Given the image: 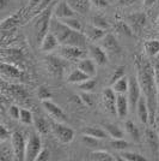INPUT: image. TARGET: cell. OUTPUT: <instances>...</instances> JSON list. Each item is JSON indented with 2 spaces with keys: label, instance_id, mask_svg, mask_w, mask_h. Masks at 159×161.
I'll return each instance as SVG.
<instances>
[{
  "label": "cell",
  "instance_id": "5",
  "mask_svg": "<svg viewBox=\"0 0 159 161\" xmlns=\"http://www.w3.org/2000/svg\"><path fill=\"white\" fill-rule=\"evenodd\" d=\"M1 58L3 61L10 63L12 65L20 67V69H25V57L23 51L19 48H5L1 51Z\"/></svg>",
  "mask_w": 159,
  "mask_h": 161
},
{
  "label": "cell",
  "instance_id": "2",
  "mask_svg": "<svg viewBox=\"0 0 159 161\" xmlns=\"http://www.w3.org/2000/svg\"><path fill=\"white\" fill-rule=\"evenodd\" d=\"M49 31H52L58 37L60 45L86 47V35L81 31L72 29L62 20H58V18H52Z\"/></svg>",
  "mask_w": 159,
  "mask_h": 161
},
{
  "label": "cell",
  "instance_id": "47",
  "mask_svg": "<svg viewBox=\"0 0 159 161\" xmlns=\"http://www.w3.org/2000/svg\"><path fill=\"white\" fill-rule=\"evenodd\" d=\"M153 67H154L156 82H157V88H158V111H159V57L153 63Z\"/></svg>",
  "mask_w": 159,
  "mask_h": 161
},
{
  "label": "cell",
  "instance_id": "4",
  "mask_svg": "<svg viewBox=\"0 0 159 161\" xmlns=\"http://www.w3.org/2000/svg\"><path fill=\"white\" fill-rule=\"evenodd\" d=\"M44 65H46L47 71L52 76L58 77V78H61L64 76L67 69L66 59L55 57V55H47L44 58Z\"/></svg>",
  "mask_w": 159,
  "mask_h": 161
},
{
  "label": "cell",
  "instance_id": "14",
  "mask_svg": "<svg viewBox=\"0 0 159 161\" xmlns=\"http://www.w3.org/2000/svg\"><path fill=\"white\" fill-rule=\"evenodd\" d=\"M42 105H43L44 109L53 117L55 120L64 121L66 119V114L64 113V111H62L56 103H54L53 101L44 100V101H42Z\"/></svg>",
  "mask_w": 159,
  "mask_h": 161
},
{
  "label": "cell",
  "instance_id": "16",
  "mask_svg": "<svg viewBox=\"0 0 159 161\" xmlns=\"http://www.w3.org/2000/svg\"><path fill=\"white\" fill-rule=\"evenodd\" d=\"M136 113H138V118L142 124H148L150 123V111H148V106H147V101H146L145 96L141 95V97L138 101L136 105Z\"/></svg>",
  "mask_w": 159,
  "mask_h": 161
},
{
  "label": "cell",
  "instance_id": "15",
  "mask_svg": "<svg viewBox=\"0 0 159 161\" xmlns=\"http://www.w3.org/2000/svg\"><path fill=\"white\" fill-rule=\"evenodd\" d=\"M100 45L102 47L105 49L106 52L113 54H119L121 52V46L117 42V40L115 39V36L111 34H106L105 36L100 40Z\"/></svg>",
  "mask_w": 159,
  "mask_h": 161
},
{
  "label": "cell",
  "instance_id": "40",
  "mask_svg": "<svg viewBox=\"0 0 159 161\" xmlns=\"http://www.w3.org/2000/svg\"><path fill=\"white\" fill-rule=\"evenodd\" d=\"M19 120L23 123V124H31L33 123V117L30 111L28 109H24V108H20V117H19Z\"/></svg>",
  "mask_w": 159,
  "mask_h": 161
},
{
  "label": "cell",
  "instance_id": "50",
  "mask_svg": "<svg viewBox=\"0 0 159 161\" xmlns=\"http://www.w3.org/2000/svg\"><path fill=\"white\" fill-rule=\"evenodd\" d=\"M81 100H83V102H84L86 106H89V107H91L93 105V100H92V97H91V95L89 94V92H85V93L81 94Z\"/></svg>",
  "mask_w": 159,
  "mask_h": 161
},
{
  "label": "cell",
  "instance_id": "53",
  "mask_svg": "<svg viewBox=\"0 0 159 161\" xmlns=\"http://www.w3.org/2000/svg\"><path fill=\"white\" fill-rule=\"evenodd\" d=\"M156 1H157V0H144V5H145L146 7H150V6H152Z\"/></svg>",
  "mask_w": 159,
  "mask_h": 161
},
{
  "label": "cell",
  "instance_id": "18",
  "mask_svg": "<svg viewBox=\"0 0 159 161\" xmlns=\"http://www.w3.org/2000/svg\"><path fill=\"white\" fill-rule=\"evenodd\" d=\"M89 53H90L91 58L95 60V63L97 65H104L106 61H108L106 51L103 47H100V46H90Z\"/></svg>",
  "mask_w": 159,
  "mask_h": 161
},
{
  "label": "cell",
  "instance_id": "1",
  "mask_svg": "<svg viewBox=\"0 0 159 161\" xmlns=\"http://www.w3.org/2000/svg\"><path fill=\"white\" fill-rule=\"evenodd\" d=\"M136 67V80L139 82L141 93L147 101V106L150 111V125H153L156 121L158 112V88L156 82L154 67L142 55H135L134 58Z\"/></svg>",
  "mask_w": 159,
  "mask_h": 161
},
{
  "label": "cell",
  "instance_id": "38",
  "mask_svg": "<svg viewBox=\"0 0 159 161\" xmlns=\"http://www.w3.org/2000/svg\"><path fill=\"white\" fill-rule=\"evenodd\" d=\"M96 86H97V80H95L93 77H90L89 80L79 83V88L83 92H92L93 89L96 88Z\"/></svg>",
  "mask_w": 159,
  "mask_h": 161
},
{
  "label": "cell",
  "instance_id": "45",
  "mask_svg": "<svg viewBox=\"0 0 159 161\" xmlns=\"http://www.w3.org/2000/svg\"><path fill=\"white\" fill-rule=\"evenodd\" d=\"M8 114L12 119H19L20 117V108L16 105H11L8 107Z\"/></svg>",
  "mask_w": 159,
  "mask_h": 161
},
{
  "label": "cell",
  "instance_id": "30",
  "mask_svg": "<svg viewBox=\"0 0 159 161\" xmlns=\"http://www.w3.org/2000/svg\"><path fill=\"white\" fill-rule=\"evenodd\" d=\"M83 134L96 137L98 140H103V138H105L106 136H108V132L105 131V129H102L100 126H87L86 129H84Z\"/></svg>",
  "mask_w": 159,
  "mask_h": 161
},
{
  "label": "cell",
  "instance_id": "3",
  "mask_svg": "<svg viewBox=\"0 0 159 161\" xmlns=\"http://www.w3.org/2000/svg\"><path fill=\"white\" fill-rule=\"evenodd\" d=\"M52 7L53 5L47 6L42 12H41L33 23V29H35V36L37 42H42L47 34L49 33V27H50V16H52Z\"/></svg>",
  "mask_w": 159,
  "mask_h": 161
},
{
  "label": "cell",
  "instance_id": "34",
  "mask_svg": "<svg viewBox=\"0 0 159 161\" xmlns=\"http://www.w3.org/2000/svg\"><path fill=\"white\" fill-rule=\"evenodd\" d=\"M121 159L126 161H146V158H144L141 154L133 153V152H127V150H121Z\"/></svg>",
  "mask_w": 159,
  "mask_h": 161
},
{
  "label": "cell",
  "instance_id": "29",
  "mask_svg": "<svg viewBox=\"0 0 159 161\" xmlns=\"http://www.w3.org/2000/svg\"><path fill=\"white\" fill-rule=\"evenodd\" d=\"M116 94H126L128 93V88H129V80L126 76H123L122 78H120L119 80H116L111 86Z\"/></svg>",
  "mask_w": 159,
  "mask_h": 161
},
{
  "label": "cell",
  "instance_id": "8",
  "mask_svg": "<svg viewBox=\"0 0 159 161\" xmlns=\"http://www.w3.org/2000/svg\"><path fill=\"white\" fill-rule=\"evenodd\" d=\"M52 131L61 143H69L74 138V131L69 126L60 123L59 120L54 121L52 124Z\"/></svg>",
  "mask_w": 159,
  "mask_h": 161
},
{
  "label": "cell",
  "instance_id": "22",
  "mask_svg": "<svg viewBox=\"0 0 159 161\" xmlns=\"http://www.w3.org/2000/svg\"><path fill=\"white\" fill-rule=\"evenodd\" d=\"M84 34L86 35L87 39L91 41H100L105 36L104 29L97 27V25H95V24H92V25H86Z\"/></svg>",
  "mask_w": 159,
  "mask_h": 161
},
{
  "label": "cell",
  "instance_id": "26",
  "mask_svg": "<svg viewBox=\"0 0 159 161\" xmlns=\"http://www.w3.org/2000/svg\"><path fill=\"white\" fill-rule=\"evenodd\" d=\"M89 78H90V76L85 74L84 71H81L79 67H78V69L73 70L72 72L68 75L67 82H68V83H73V84H79L81 82L89 80Z\"/></svg>",
  "mask_w": 159,
  "mask_h": 161
},
{
  "label": "cell",
  "instance_id": "44",
  "mask_svg": "<svg viewBox=\"0 0 159 161\" xmlns=\"http://www.w3.org/2000/svg\"><path fill=\"white\" fill-rule=\"evenodd\" d=\"M81 141L84 142L87 147H96V146H98V138L92 137V136H89V135L83 134Z\"/></svg>",
  "mask_w": 159,
  "mask_h": 161
},
{
  "label": "cell",
  "instance_id": "39",
  "mask_svg": "<svg viewBox=\"0 0 159 161\" xmlns=\"http://www.w3.org/2000/svg\"><path fill=\"white\" fill-rule=\"evenodd\" d=\"M64 23H66L68 27H71L74 30H78V31H83V25L79 20L74 17H67V18H64L62 19Z\"/></svg>",
  "mask_w": 159,
  "mask_h": 161
},
{
  "label": "cell",
  "instance_id": "43",
  "mask_svg": "<svg viewBox=\"0 0 159 161\" xmlns=\"http://www.w3.org/2000/svg\"><path fill=\"white\" fill-rule=\"evenodd\" d=\"M37 95H38V97H40L42 101L49 100V99L52 97V94H50L49 89H48L47 87H44V86L38 87V89H37Z\"/></svg>",
  "mask_w": 159,
  "mask_h": 161
},
{
  "label": "cell",
  "instance_id": "17",
  "mask_svg": "<svg viewBox=\"0 0 159 161\" xmlns=\"http://www.w3.org/2000/svg\"><path fill=\"white\" fill-rule=\"evenodd\" d=\"M128 24L132 27L134 33H140V30L146 24V16L142 12H136L128 17Z\"/></svg>",
  "mask_w": 159,
  "mask_h": 161
},
{
  "label": "cell",
  "instance_id": "32",
  "mask_svg": "<svg viewBox=\"0 0 159 161\" xmlns=\"http://www.w3.org/2000/svg\"><path fill=\"white\" fill-rule=\"evenodd\" d=\"M33 125H35L36 131L40 135H46V134H48V131H49V124H48V121H47L44 118H42V117L35 118V119H33Z\"/></svg>",
  "mask_w": 159,
  "mask_h": 161
},
{
  "label": "cell",
  "instance_id": "7",
  "mask_svg": "<svg viewBox=\"0 0 159 161\" xmlns=\"http://www.w3.org/2000/svg\"><path fill=\"white\" fill-rule=\"evenodd\" d=\"M87 51L84 47H78V46H68V45H62L60 48V55L65 58L66 60L79 61L84 58H86Z\"/></svg>",
  "mask_w": 159,
  "mask_h": 161
},
{
  "label": "cell",
  "instance_id": "51",
  "mask_svg": "<svg viewBox=\"0 0 159 161\" xmlns=\"http://www.w3.org/2000/svg\"><path fill=\"white\" fill-rule=\"evenodd\" d=\"M91 1L96 7H106L109 5L108 0H91Z\"/></svg>",
  "mask_w": 159,
  "mask_h": 161
},
{
  "label": "cell",
  "instance_id": "55",
  "mask_svg": "<svg viewBox=\"0 0 159 161\" xmlns=\"http://www.w3.org/2000/svg\"><path fill=\"white\" fill-rule=\"evenodd\" d=\"M158 28H159V20H158Z\"/></svg>",
  "mask_w": 159,
  "mask_h": 161
},
{
  "label": "cell",
  "instance_id": "6",
  "mask_svg": "<svg viewBox=\"0 0 159 161\" xmlns=\"http://www.w3.org/2000/svg\"><path fill=\"white\" fill-rule=\"evenodd\" d=\"M1 92L3 94L7 95L8 97H12L16 101H24L28 97V92L20 84L1 82Z\"/></svg>",
  "mask_w": 159,
  "mask_h": 161
},
{
  "label": "cell",
  "instance_id": "31",
  "mask_svg": "<svg viewBox=\"0 0 159 161\" xmlns=\"http://www.w3.org/2000/svg\"><path fill=\"white\" fill-rule=\"evenodd\" d=\"M103 128L105 129L108 135L113 138H123V131L113 123H103Z\"/></svg>",
  "mask_w": 159,
  "mask_h": 161
},
{
  "label": "cell",
  "instance_id": "23",
  "mask_svg": "<svg viewBox=\"0 0 159 161\" xmlns=\"http://www.w3.org/2000/svg\"><path fill=\"white\" fill-rule=\"evenodd\" d=\"M67 3L71 5V7L75 12H78L80 14H87L91 4H92L91 0H67Z\"/></svg>",
  "mask_w": 159,
  "mask_h": 161
},
{
  "label": "cell",
  "instance_id": "46",
  "mask_svg": "<svg viewBox=\"0 0 159 161\" xmlns=\"http://www.w3.org/2000/svg\"><path fill=\"white\" fill-rule=\"evenodd\" d=\"M11 136L10 131L6 129V126L1 125L0 126V142H6L7 140H11Z\"/></svg>",
  "mask_w": 159,
  "mask_h": 161
},
{
  "label": "cell",
  "instance_id": "27",
  "mask_svg": "<svg viewBox=\"0 0 159 161\" xmlns=\"http://www.w3.org/2000/svg\"><path fill=\"white\" fill-rule=\"evenodd\" d=\"M90 160L93 161H114L119 160V158H115L114 155H111L108 152L104 150H95L90 154Z\"/></svg>",
  "mask_w": 159,
  "mask_h": 161
},
{
  "label": "cell",
  "instance_id": "13",
  "mask_svg": "<svg viewBox=\"0 0 159 161\" xmlns=\"http://www.w3.org/2000/svg\"><path fill=\"white\" fill-rule=\"evenodd\" d=\"M116 96L117 94L115 93L113 88H106L103 92V96H102V100H103V105L105 109L109 112L110 114H117V111H116Z\"/></svg>",
  "mask_w": 159,
  "mask_h": 161
},
{
  "label": "cell",
  "instance_id": "11",
  "mask_svg": "<svg viewBox=\"0 0 159 161\" xmlns=\"http://www.w3.org/2000/svg\"><path fill=\"white\" fill-rule=\"evenodd\" d=\"M0 72L3 76H5L7 78H13V80H22L25 76V72L23 69L16 66V65H12L10 63H6V61H1Z\"/></svg>",
  "mask_w": 159,
  "mask_h": 161
},
{
  "label": "cell",
  "instance_id": "48",
  "mask_svg": "<svg viewBox=\"0 0 159 161\" xmlns=\"http://www.w3.org/2000/svg\"><path fill=\"white\" fill-rule=\"evenodd\" d=\"M49 158H50L49 150L46 149V148H42L41 152L38 153V155H37V158H36V161H47L49 160Z\"/></svg>",
  "mask_w": 159,
  "mask_h": 161
},
{
  "label": "cell",
  "instance_id": "33",
  "mask_svg": "<svg viewBox=\"0 0 159 161\" xmlns=\"http://www.w3.org/2000/svg\"><path fill=\"white\" fill-rule=\"evenodd\" d=\"M20 20V14H14L12 16H10V17H7L6 19H4L1 22V29L3 30H6V29H12L14 28L18 23H19Z\"/></svg>",
  "mask_w": 159,
  "mask_h": 161
},
{
  "label": "cell",
  "instance_id": "25",
  "mask_svg": "<svg viewBox=\"0 0 159 161\" xmlns=\"http://www.w3.org/2000/svg\"><path fill=\"white\" fill-rule=\"evenodd\" d=\"M146 141L151 148V152L154 155H158L159 153V137L153 130H146Z\"/></svg>",
  "mask_w": 159,
  "mask_h": 161
},
{
  "label": "cell",
  "instance_id": "49",
  "mask_svg": "<svg viewBox=\"0 0 159 161\" xmlns=\"http://www.w3.org/2000/svg\"><path fill=\"white\" fill-rule=\"evenodd\" d=\"M93 24L97 25V27L102 28V29L108 28V23H106V20L104 19L103 17H95V18H93Z\"/></svg>",
  "mask_w": 159,
  "mask_h": 161
},
{
  "label": "cell",
  "instance_id": "12",
  "mask_svg": "<svg viewBox=\"0 0 159 161\" xmlns=\"http://www.w3.org/2000/svg\"><path fill=\"white\" fill-rule=\"evenodd\" d=\"M141 88H140V84L136 77L134 78L132 77L129 80V88H128V101H129V106L134 109L136 108V105H138V101L141 97Z\"/></svg>",
  "mask_w": 159,
  "mask_h": 161
},
{
  "label": "cell",
  "instance_id": "35",
  "mask_svg": "<svg viewBox=\"0 0 159 161\" xmlns=\"http://www.w3.org/2000/svg\"><path fill=\"white\" fill-rule=\"evenodd\" d=\"M1 148H0V160L7 161V160H12L14 159V152L13 148L11 146V148H7L6 146H4V142H1Z\"/></svg>",
  "mask_w": 159,
  "mask_h": 161
},
{
  "label": "cell",
  "instance_id": "36",
  "mask_svg": "<svg viewBox=\"0 0 159 161\" xmlns=\"http://www.w3.org/2000/svg\"><path fill=\"white\" fill-rule=\"evenodd\" d=\"M125 128H126L127 132L131 135V137H132V138H134L135 141H139V140H140L139 129L136 128V125H135L133 121H131V120L126 121V124H125Z\"/></svg>",
  "mask_w": 159,
  "mask_h": 161
},
{
  "label": "cell",
  "instance_id": "19",
  "mask_svg": "<svg viewBox=\"0 0 159 161\" xmlns=\"http://www.w3.org/2000/svg\"><path fill=\"white\" fill-rule=\"evenodd\" d=\"M54 14H55L56 18L64 19V18H67V17H73L75 11L71 7V5L67 1H61L56 5L55 10H54Z\"/></svg>",
  "mask_w": 159,
  "mask_h": 161
},
{
  "label": "cell",
  "instance_id": "21",
  "mask_svg": "<svg viewBox=\"0 0 159 161\" xmlns=\"http://www.w3.org/2000/svg\"><path fill=\"white\" fill-rule=\"evenodd\" d=\"M128 108H129V101L128 96L125 94H117L116 96V111L117 115L120 118H125L128 113Z\"/></svg>",
  "mask_w": 159,
  "mask_h": 161
},
{
  "label": "cell",
  "instance_id": "41",
  "mask_svg": "<svg viewBox=\"0 0 159 161\" xmlns=\"http://www.w3.org/2000/svg\"><path fill=\"white\" fill-rule=\"evenodd\" d=\"M110 144L116 150H125V149H127V148L129 147V143L127 141H125L123 138H113V141L110 142Z\"/></svg>",
  "mask_w": 159,
  "mask_h": 161
},
{
  "label": "cell",
  "instance_id": "20",
  "mask_svg": "<svg viewBox=\"0 0 159 161\" xmlns=\"http://www.w3.org/2000/svg\"><path fill=\"white\" fill-rule=\"evenodd\" d=\"M59 45L60 42L58 40V37L52 31H49L41 42V51L42 52H50V51L55 49Z\"/></svg>",
  "mask_w": 159,
  "mask_h": 161
},
{
  "label": "cell",
  "instance_id": "24",
  "mask_svg": "<svg viewBox=\"0 0 159 161\" xmlns=\"http://www.w3.org/2000/svg\"><path fill=\"white\" fill-rule=\"evenodd\" d=\"M96 63L93 60L92 58L90 59V58H84V59H81V60L78 61V67H79L81 71H84L86 75H89L90 77H93L96 72H97V70H96Z\"/></svg>",
  "mask_w": 159,
  "mask_h": 161
},
{
  "label": "cell",
  "instance_id": "54",
  "mask_svg": "<svg viewBox=\"0 0 159 161\" xmlns=\"http://www.w3.org/2000/svg\"><path fill=\"white\" fill-rule=\"evenodd\" d=\"M7 3H8V0H0V8L4 10L7 6Z\"/></svg>",
  "mask_w": 159,
  "mask_h": 161
},
{
  "label": "cell",
  "instance_id": "52",
  "mask_svg": "<svg viewBox=\"0 0 159 161\" xmlns=\"http://www.w3.org/2000/svg\"><path fill=\"white\" fill-rule=\"evenodd\" d=\"M140 0H119L120 5H126V6H129V5H133L135 3H138Z\"/></svg>",
  "mask_w": 159,
  "mask_h": 161
},
{
  "label": "cell",
  "instance_id": "10",
  "mask_svg": "<svg viewBox=\"0 0 159 161\" xmlns=\"http://www.w3.org/2000/svg\"><path fill=\"white\" fill-rule=\"evenodd\" d=\"M42 149V142L40 136L37 134H31L27 142V153H25V160L33 161L36 160L37 155Z\"/></svg>",
  "mask_w": 159,
  "mask_h": 161
},
{
  "label": "cell",
  "instance_id": "42",
  "mask_svg": "<svg viewBox=\"0 0 159 161\" xmlns=\"http://www.w3.org/2000/svg\"><path fill=\"white\" fill-rule=\"evenodd\" d=\"M125 66H119L115 71H114V74L111 75V77H110V80H109V83H110V86H113L114 83L116 82V80H119L120 78H122L123 76H125Z\"/></svg>",
  "mask_w": 159,
  "mask_h": 161
},
{
  "label": "cell",
  "instance_id": "28",
  "mask_svg": "<svg viewBox=\"0 0 159 161\" xmlns=\"http://www.w3.org/2000/svg\"><path fill=\"white\" fill-rule=\"evenodd\" d=\"M144 49L148 57H157L159 54V40H147L144 43Z\"/></svg>",
  "mask_w": 159,
  "mask_h": 161
},
{
  "label": "cell",
  "instance_id": "9",
  "mask_svg": "<svg viewBox=\"0 0 159 161\" xmlns=\"http://www.w3.org/2000/svg\"><path fill=\"white\" fill-rule=\"evenodd\" d=\"M11 146L13 148L14 159L16 160H25V153H27V143L24 136L16 131L11 136Z\"/></svg>",
  "mask_w": 159,
  "mask_h": 161
},
{
  "label": "cell",
  "instance_id": "56",
  "mask_svg": "<svg viewBox=\"0 0 159 161\" xmlns=\"http://www.w3.org/2000/svg\"><path fill=\"white\" fill-rule=\"evenodd\" d=\"M108 1H110V0H108Z\"/></svg>",
  "mask_w": 159,
  "mask_h": 161
},
{
  "label": "cell",
  "instance_id": "37",
  "mask_svg": "<svg viewBox=\"0 0 159 161\" xmlns=\"http://www.w3.org/2000/svg\"><path fill=\"white\" fill-rule=\"evenodd\" d=\"M115 29H116L119 33L125 34V35H128V36H132L133 34H134L132 27H131L128 23H125V22H122V20H119V22L116 23Z\"/></svg>",
  "mask_w": 159,
  "mask_h": 161
}]
</instances>
